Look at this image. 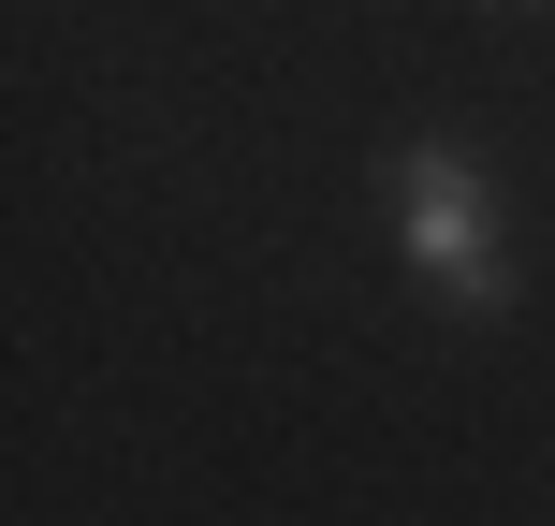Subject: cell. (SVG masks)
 Listing matches in <instances>:
<instances>
[{"label":"cell","instance_id":"6da1fadb","mask_svg":"<svg viewBox=\"0 0 555 526\" xmlns=\"http://www.w3.org/2000/svg\"><path fill=\"white\" fill-rule=\"evenodd\" d=\"M395 249H410V278L453 307V322H498V307H512L498 205H482V162L453 132H410V146H395Z\"/></svg>","mask_w":555,"mask_h":526},{"label":"cell","instance_id":"7a4b0ae2","mask_svg":"<svg viewBox=\"0 0 555 526\" xmlns=\"http://www.w3.org/2000/svg\"><path fill=\"white\" fill-rule=\"evenodd\" d=\"M527 15H541V0H527Z\"/></svg>","mask_w":555,"mask_h":526}]
</instances>
